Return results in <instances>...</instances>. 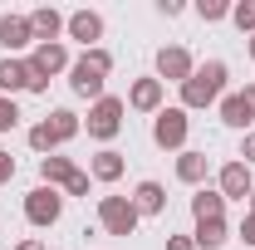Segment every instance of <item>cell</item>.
Returning <instances> with one entry per match:
<instances>
[{
  "instance_id": "16",
  "label": "cell",
  "mask_w": 255,
  "mask_h": 250,
  "mask_svg": "<svg viewBox=\"0 0 255 250\" xmlns=\"http://www.w3.org/2000/svg\"><path fill=\"white\" fill-rule=\"evenodd\" d=\"M132 206H137V216H162V211H167V187H162V182H137Z\"/></svg>"
},
{
  "instance_id": "23",
  "label": "cell",
  "mask_w": 255,
  "mask_h": 250,
  "mask_svg": "<svg viewBox=\"0 0 255 250\" xmlns=\"http://www.w3.org/2000/svg\"><path fill=\"white\" fill-rule=\"evenodd\" d=\"M30 147H34L39 157H54V147H59L54 127H49V123H34V127H30Z\"/></svg>"
},
{
  "instance_id": "6",
  "label": "cell",
  "mask_w": 255,
  "mask_h": 250,
  "mask_svg": "<svg viewBox=\"0 0 255 250\" xmlns=\"http://www.w3.org/2000/svg\"><path fill=\"white\" fill-rule=\"evenodd\" d=\"M25 216H30V226H54V221L64 216L59 187H34L30 196H25Z\"/></svg>"
},
{
  "instance_id": "21",
  "label": "cell",
  "mask_w": 255,
  "mask_h": 250,
  "mask_svg": "<svg viewBox=\"0 0 255 250\" xmlns=\"http://www.w3.org/2000/svg\"><path fill=\"white\" fill-rule=\"evenodd\" d=\"M74 172H79V167H74L69 157H39V187H64Z\"/></svg>"
},
{
  "instance_id": "28",
  "label": "cell",
  "mask_w": 255,
  "mask_h": 250,
  "mask_svg": "<svg viewBox=\"0 0 255 250\" xmlns=\"http://www.w3.org/2000/svg\"><path fill=\"white\" fill-rule=\"evenodd\" d=\"M236 236H241V241H246V246L255 250V216H251V211L241 216V226H236Z\"/></svg>"
},
{
  "instance_id": "29",
  "label": "cell",
  "mask_w": 255,
  "mask_h": 250,
  "mask_svg": "<svg viewBox=\"0 0 255 250\" xmlns=\"http://www.w3.org/2000/svg\"><path fill=\"white\" fill-rule=\"evenodd\" d=\"M10 177H15V157L0 147V187H10Z\"/></svg>"
},
{
  "instance_id": "8",
  "label": "cell",
  "mask_w": 255,
  "mask_h": 250,
  "mask_svg": "<svg viewBox=\"0 0 255 250\" xmlns=\"http://www.w3.org/2000/svg\"><path fill=\"white\" fill-rule=\"evenodd\" d=\"M221 123L251 132V123H255V84H246L241 94H226L221 98Z\"/></svg>"
},
{
  "instance_id": "12",
  "label": "cell",
  "mask_w": 255,
  "mask_h": 250,
  "mask_svg": "<svg viewBox=\"0 0 255 250\" xmlns=\"http://www.w3.org/2000/svg\"><path fill=\"white\" fill-rule=\"evenodd\" d=\"M25 20H30L34 44H59V34H64V15L54 10V5H39V10H30Z\"/></svg>"
},
{
  "instance_id": "7",
  "label": "cell",
  "mask_w": 255,
  "mask_h": 250,
  "mask_svg": "<svg viewBox=\"0 0 255 250\" xmlns=\"http://www.w3.org/2000/svg\"><path fill=\"white\" fill-rule=\"evenodd\" d=\"M191 74H196V59H191L182 44H162L157 49V79L162 84H187Z\"/></svg>"
},
{
  "instance_id": "11",
  "label": "cell",
  "mask_w": 255,
  "mask_h": 250,
  "mask_svg": "<svg viewBox=\"0 0 255 250\" xmlns=\"http://www.w3.org/2000/svg\"><path fill=\"white\" fill-rule=\"evenodd\" d=\"M69 64H74V59H69L64 39H59V44H34V49H30V69L39 74V79H54V74H64Z\"/></svg>"
},
{
  "instance_id": "22",
  "label": "cell",
  "mask_w": 255,
  "mask_h": 250,
  "mask_svg": "<svg viewBox=\"0 0 255 250\" xmlns=\"http://www.w3.org/2000/svg\"><path fill=\"white\" fill-rule=\"evenodd\" d=\"M196 250H221L231 241V231H226V221H196Z\"/></svg>"
},
{
  "instance_id": "3",
  "label": "cell",
  "mask_w": 255,
  "mask_h": 250,
  "mask_svg": "<svg viewBox=\"0 0 255 250\" xmlns=\"http://www.w3.org/2000/svg\"><path fill=\"white\" fill-rule=\"evenodd\" d=\"M187 132H191V118L187 108H162L152 118V142L162 152H187Z\"/></svg>"
},
{
  "instance_id": "17",
  "label": "cell",
  "mask_w": 255,
  "mask_h": 250,
  "mask_svg": "<svg viewBox=\"0 0 255 250\" xmlns=\"http://www.w3.org/2000/svg\"><path fill=\"white\" fill-rule=\"evenodd\" d=\"M211 177V162H206V152H177V182H187V187H201Z\"/></svg>"
},
{
  "instance_id": "4",
  "label": "cell",
  "mask_w": 255,
  "mask_h": 250,
  "mask_svg": "<svg viewBox=\"0 0 255 250\" xmlns=\"http://www.w3.org/2000/svg\"><path fill=\"white\" fill-rule=\"evenodd\" d=\"M123 98H113V94H103L89 108V118H84V127H89V137H98V142H113L118 132H123Z\"/></svg>"
},
{
  "instance_id": "14",
  "label": "cell",
  "mask_w": 255,
  "mask_h": 250,
  "mask_svg": "<svg viewBox=\"0 0 255 250\" xmlns=\"http://www.w3.org/2000/svg\"><path fill=\"white\" fill-rule=\"evenodd\" d=\"M162 94H167V84L162 79H137L132 89H128V108H137V113H162Z\"/></svg>"
},
{
  "instance_id": "26",
  "label": "cell",
  "mask_w": 255,
  "mask_h": 250,
  "mask_svg": "<svg viewBox=\"0 0 255 250\" xmlns=\"http://www.w3.org/2000/svg\"><path fill=\"white\" fill-rule=\"evenodd\" d=\"M20 123V103H15V98H5L0 94V132H10V127Z\"/></svg>"
},
{
  "instance_id": "19",
  "label": "cell",
  "mask_w": 255,
  "mask_h": 250,
  "mask_svg": "<svg viewBox=\"0 0 255 250\" xmlns=\"http://www.w3.org/2000/svg\"><path fill=\"white\" fill-rule=\"evenodd\" d=\"M191 216L196 221H226V196L211 187H196V196H191Z\"/></svg>"
},
{
  "instance_id": "24",
  "label": "cell",
  "mask_w": 255,
  "mask_h": 250,
  "mask_svg": "<svg viewBox=\"0 0 255 250\" xmlns=\"http://www.w3.org/2000/svg\"><path fill=\"white\" fill-rule=\"evenodd\" d=\"M231 20H236L241 34H255V0H236L231 5Z\"/></svg>"
},
{
  "instance_id": "33",
  "label": "cell",
  "mask_w": 255,
  "mask_h": 250,
  "mask_svg": "<svg viewBox=\"0 0 255 250\" xmlns=\"http://www.w3.org/2000/svg\"><path fill=\"white\" fill-rule=\"evenodd\" d=\"M15 250H44V246H39V241H20Z\"/></svg>"
},
{
  "instance_id": "13",
  "label": "cell",
  "mask_w": 255,
  "mask_h": 250,
  "mask_svg": "<svg viewBox=\"0 0 255 250\" xmlns=\"http://www.w3.org/2000/svg\"><path fill=\"white\" fill-rule=\"evenodd\" d=\"M0 44H5V54H10V59H15L20 49H34L30 20H25V15H0Z\"/></svg>"
},
{
  "instance_id": "34",
  "label": "cell",
  "mask_w": 255,
  "mask_h": 250,
  "mask_svg": "<svg viewBox=\"0 0 255 250\" xmlns=\"http://www.w3.org/2000/svg\"><path fill=\"white\" fill-rule=\"evenodd\" d=\"M251 59H255V34H251Z\"/></svg>"
},
{
  "instance_id": "1",
  "label": "cell",
  "mask_w": 255,
  "mask_h": 250,
  "mask_svg": "<svg viewBox=\"0 0 255 250\" xmlns=\"http://www.w3.org/2000/svg\"><path fill=\"white\" fill-rule=\"evenodd\" d=\"M226 79H231L226 59H206V64H196V74L182 84V108H187V113H196V108H211V103H221V98H226Z\"/></svg>"
},
{
  "instance_id": "27",
  "label": "cell",
  "mask_w": 255,
  "mask_h": 250,
  "mask_svg": "<svg viewBox=\"0 0 255 250\" xmlns=\"http://www.w3.org/2000/svg\"><path fill=\"white\" fill-rule=\"evenodd\" d=\"M89 182H94L89 172H74V177L64 182V191H69V196H89Z\"/></svg>"
},
{
  "instance_id": "31",
  "label": "cell",
  "mask_w": 255,
  "mask_h": 250,
  "mask_svg": "<svg viewBox=\"0 0 255 250\" xmlns=\"http://www.w3.org/2000/svg\"><path fill=\"white\" fill-rule=\"evenodd\" d=\"M157 15H167V20L182 15V0H157Z\"/></svg>"
},
{
  "instance_id": "30",
  "label": "cell",
  "mask_w": 255,
  "mask_h": 250,
  "mask_svg": "<svg viewBox=\"0 0 255 250\" xmlns=\"http://www.w3.org/2000/svg\"><path fill=\"white\" fill-rule=\"evenodd\" d=\"M167 250H196L191 236H167Z\"/></svg>"
},
{
  "instance_id": "2",
  "label": "cell",
  "mask_w": 255,
  "mask_h": 250,
  "mask_svg": "<svg viewBox=\"0 0 255 250\" xmlns=\"http://www.w3.org/2000/svg\"><path fill=\"white\" fill-rule=\"evenodd\" d=\"M113 74V54L98 44V49H84L79 59L69 64V89L79 98H89V103H98L103 98V79Z\"/></svg>"
},
{
  "instance_id": "15",
  "label": "cell",
  "mask_w": 255,
  "mask_h": 250,
  "mask_svg": "<svg viewBox=\"0 0 255 250\" xmlns=\"http://www.w3.org/2000/svg\"><path fill=\"white\" fill-rule=\"evenodd\" d=\"M30 79H34L30 59H0V94L5 98H15L20 89H30Z\"/></svg>"
},
{
  "instance_id": "20",
  "label": "cell",
  "mask_w": 255,
  "mask_h": 250,
  "mask_svg": "<svg viewBox=\"0 0 255 250\" xmlns=\"http://www.w3.org/2000/svg\"><path fill=\"white\" fill-rule=\"evenodd\" d=\"M44 123L54 127V137H59V147H64V142H74V137L84 132V118H79L74 108H54V113H49Z\"/></svg>"
},
{
  "instance_id": "25",
  "label": "cell",
  "mask_w": 255,
  "mask_h": 250,
  "mask_svg": "<svg viewBox=\"0 0 255 250\" xmlns=\"http://www.w3.org/2000/svg\"><path fill=\"white\" fill-rule=\"evenodd\" d=\"M196 15H201L206 25H216V20H226V15H231V5H226V0H201V5H196Z\"/></svg>"
},
{
  "instance_id": "9",
  "label": "cell",
  "mask_w": 255,
  "mask_h": 250,
  "mask_svg": "<svg viewBox=\"0 0 255 250\" xmlns=\"http://www.w3.org/2000/svg\"><path fill=\"white\" fill-rule=\"evenodd\" d=\"M216 191H221L226 201H251V191H255L251 167L246 162H226L221 172H216Z\"/></svg>"
},
{
  "instance_id": "35",
  "label": "cell",
  "mask_w": 255,
  "mask_h": 250,
  "mask_svg": "<svg viewBox=\"0 0 255 250\" xmlns=\"http://www.w3.org/2000/svg\"><path fill=\"white\" fill-rule=\"evenodd\" d=\"M251 216H255V191H251Z\"/></svg>"
},
{
  "instance_id": "32",
  "label": "cell",
  "mask_w": 255,
  "mask_h": 250,
  "mask_svg": "<svg viewBox=\"0 0 255 250\" xmlns=\"http://www.w3.org/2000/svg\"><path fill=\"white\" fill-rule=\"evenodd\" d=\"M241 157H246V167L255 162V132H246V142H241Z\"/></svg>"
},
{
  "instance_id": "5",
  "label": "cell",
  "mask_w": 255,
  "mask_h": 250,
  "mask_svg": "<svg viewBox=\"0 0 255 250\" xmlns=\"http://www.w3.org/2000/svg\"><path fill=\"white\" fill-rule=\"evenodd\" d=\"M137 206H132V196H98V226L108 231V236H132L137 231Z\"/></svg>"
},
{
  "instance_id": "18",
  "label": "cell",
  "mask_w": 255,
  "mask_h": 250,
  "mask_svg": "<svg viewBox=\"0 0 255 250\" xmlns=\"http://www.w3.org/2000/svg\"><path fill=\"white\" fill-rule=\"evenodd\" d=\"M123 172H128V162H123V152H113V147L94 152V162H89V177H94V182H118Z\"/></svg>"
},
{
  "instance_id": "10",
  "label": "cell",
  "mask_w": 255,
  "mask_h": 250,
  "mask_svg": "<svg viewBox=\"0 0 255 250\" xmlns=\"http://www.w3.org/2000/svg\"><path fill=\"white\" fill-rule=\"evenodd\" d=\"M64 34L79 39L84 49H98V39H103V15H98V10H74V15L64 20Z\"/></svg>"
}]
</instances>
